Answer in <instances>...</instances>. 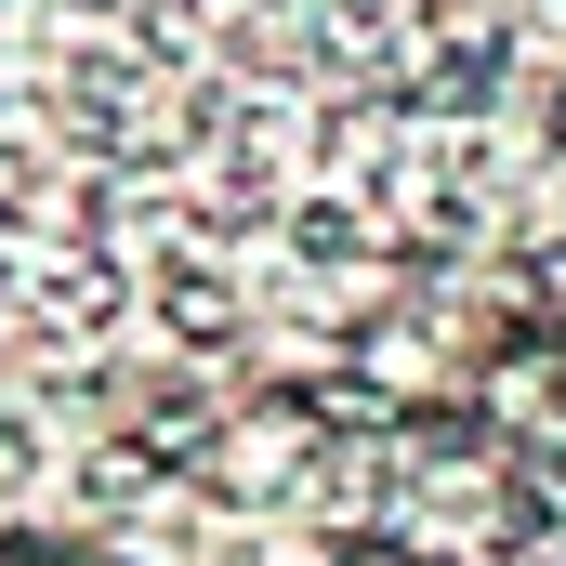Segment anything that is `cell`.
Masks as SVG:
<instances>
[{"label":"cell","mask_w":566,"mask_h":566,"mask_svg":"<svg viewBox=\"0 0 566 566\" xmlns=\"http://www.w3.org/2000/svg\"><path fill=\"white\" fill-rule=\"evenodd\" d=\"M0 566H106V554H40V541H0Z\"/></svg>","instance_id":"6da1fadb"}]
</instances>
